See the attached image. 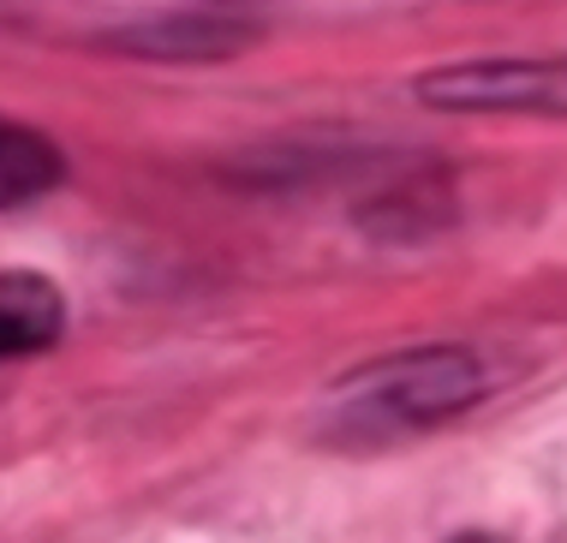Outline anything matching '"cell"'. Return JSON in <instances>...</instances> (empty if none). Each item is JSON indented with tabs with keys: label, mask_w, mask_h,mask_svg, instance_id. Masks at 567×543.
Here are the masks:
<instances>
[{
	"label": "cell",
	"mask_w": 567,
	"mask_h": 543,
	"mask_svg": "<svg viewBox=\"0 0 567 543\" xmlns=\"http://www.w3.org/2000/svg\"><path fill=\"white\" fill-rule=\"evenodd\" d=\"M489 388V370L478 352L466 347H419L394 352V359H371L329 388V424L347 442H389L412 437V430L449 424L466 407H478Z\"/></svg>",
	"instance_id": "cell-1"
},
{
	"label": "cell",
	"mask_w": 567,
	"mask_h": 543,
	"mask_svg": "<svg viewBox=\"0 0 567 543\" xmlns=\"http://www.w3.org/2000/svg\"><path fill=\"white\" fill-rule=\"evenodd\" d=\"M419 102L449 114H567V54L436 66L419 78Z\"/></svg>",
	"instance_id": "cell-2"
},
{
	"label": "cell",
	"mask_w": 567,
	"mask_h": 543,
	"mask_svg": "<svg viewBox=\"0 0 567 543\" xmlns=\"http://www.w3.org/2000/svg\"><path fill=\"white\" fill-rule=\"evenodd\" d=\"M60 335H66V293L30 269L0 275V359L49 352Z\"/></svg>",
	"instance_id": "cell-3"
},
{
	"label": "cell",
	"mask_w": 567,
	"mask_h": 543,
	"mask_svg": "<svg viewBox=\"0 0 567 543\" xmlns=\"http://www.w3.org/2000/svg\"><path fill=\"white\" fill-rule=\"evenodd\" d=\"M251 42H257V30L221 24V19H167V24L114 30V49L156 54V60H227V54L251 49Z\"/></svg>",
	"instance_id": "cell-4"
},
{
	"label": "cell",
	"mask_w": 567,
	"mask_h": 543,
	"mask_svg": "<svg viewBox=\"0 0 567 543\" xmlns=\"http://www.w3.org/2000/svg\"><path fill=\"white\" fill-rule=\"evenodd\" d=\"M66 180V155H60L37 126L0 120V209H24L37 197L60 192Z\"/></svg>",
	"instance_id": "cell-5"
}]
</instances>
